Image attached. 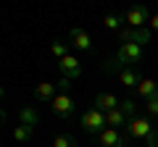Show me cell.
<instances>
[{
  "label": "cell",
  "mask_w": 158,
  "mask_h": 147,
  "mask_svg": "<svg viewBox=\"0 0 158 147\" xmlns=\"http://www.w3.org/2000/svg\"><path fill=\"white\" fill-rule=\"evenodd\" d=\"M156 129H158V126L150 121V116H135V118L127 124V129H124V131L129 134V139H142V142H145Z\"/></svg>",
  "instance_id": "1"
},
{
  "label": "cell",
  "mask_w": 158,
  "mask_h": 147,
  "mask_svg": "<svg viewBox=\"0 0 158 147\" xmlns=\"http://www.w3.org/2000/svg\"><path fill=\"white\" fill-rule=\"evenodd\" d=\"M79 126L87 134H100L106 129V113H100L98 108H87L85 113H82V118H79Z\"/></svg>",
  "instance_id": "2"
},
{
  "label": "cell",
  "mask_w": 158,
  "mask_h": 147,
  "mask_svg": "<svg viewBox=\"0 0 158 147\" xmlns=\"http://www.w3.org/2000/svg\"><path fill=\"white\" fill-rule=\"evenodd\" d=\"M50 110H53V116H58V118L69 121L74 113H77V102H74L71 95H66V92H58L56 100L50 102Z\"/></svg>",
  "instance_id": "3"
},
{
  "label": "cell",
  "mask_w": 158,
  "mask_h": 147,
  "mask_svg": "<svg viewBox=\"0 0 158 147\" xmlns=\"http://www.w3.org/2000/svg\"><path fill=\"white\" fill-rule=\"evenodd\" d=\"M98 142H100V147H129V134L121 129H111V126H106V129L98 134Z\"/></svg>",
  "instance_id": "4"
},
{
  "label": "cell",
  "mask_w": 158,
  "mask_h": 147,
  "mask_svg": "<svg viewBox=\"0 0 158 147\" xmlns=\"http://www.w3.org/2000/svg\"><path fill=\"white\" fill-rule=\"evenodd\" d=\"M69 42H71L79 53H85V55H95V42H92V37L85 32V29L74 26L71 32H69Z\"/></svg>",
  "instance_id": "5"
},
{
  "label": "cell",
  "mask_w": 158,
  "mask_h": 147,
  "mask_svg": "<svg viewBox=\"0 0 158 147\" xmlns=\"http://www.w3.org/2000/svg\"><path fill=\"white\" fill-rule=\"evenodd\" d=\"M116 58L124 63L127 68H137V63H142V47L137 45V42H127V45L118 47Z\"/></svg>",
  "instance_id": "6"
},
{
  "label": "cell",
  "mask_w": 158,
  "mask_h": 147,
  "mask_svg": "<svg viewBox=\"0 0 158 147\" xmlns=\"http://www.w3.org/2000/svg\"><path fill=\"white\" fill-rule=\"evenodd\" d=\"M124 21H127V26H132V29H142V26H148L150 24V13H148V8L145 6H129L124 11Z\"/></svg>",
  "instance_id": "7"
},
{
  "label": "cell",
  "mask_w": 158,
  "mask_h": 147,
  "mask_svg": "<svg viewBox=\"0 0 158 147\" xmlns=\"http://www.w3.org/2000/svg\"><path fill=\"white\" fill-rule=\"evenodd\" d=\"M58 71H61V76L63 79H79V76H82V63H79V58L77 55H71V53H69L66 58H61V61H58Z\"/></svg>",
  "instance_id": "8"
},
{
  "label": "cell",
  "mask_w": 158,
  "mask_h": 147,
  "mask_svg": "<svg viewBox=\"0 0 158 147\" xmlns=\"http://www.w3.org/2000/svg\"><path fill=\"white\" fill-rule=\"evenodd\" d=\"M118 105H121V100H118L113 92H100V95L95 97V108L100 110V113H111V110H116Z\"/></svg>",
  "instance_id": "9"
},
{
  "label": "cell",
  "mask_w": 158,
  "mask_h": 147,
  "mask_svg": "<svg viewBox=\"0 0 158 147\" xmlns=\"http://www.w3.org/2000/svg\"><path fill=\"white\" fill-rule=\"evenodd\" d=\"M58 95V84H53V81H40L37 87H34V97H37V102H53Z\"/></svg>",
  "instance_id": "10"
},
{
  "label": "cell",
  "mask_w": 158,
  "mask_h": 147,
  "mask_svg": "<svg viewBox=\"0 0 158 147\" xmlns=\"http://www.w3.org/2000/svg\"><path fill=\"white\" fill-rule=\"evenodd\" d=\"M19 124H24V126H29V129H34V126L40 124V113L34 110L32 105H21V108H19Z\"/></svg>",
  "instance_id": "11"
},
{
  "label": "cell",
  "mask_w": 158,
  "mask_h": 147,
  "mask_svg": "<svg viewBox=\"0 0 158 147\" xmlns=\"http://www.w3.org/2000/svg\"><path fill=\"white\" fill-rule=\"evenodd\" d=\"M127 124H129V116L121 110V108H116V110H111V113H106V126H111V129H127Z\"/></svg>",
  "instance_id": "12"
},
{
  "label": "cell",
  "mask_w": 158,
  "mask_h": 147,
  "mask_svg": "<svg viewBox=\"0 0 158 147\" xmlns=\"http://www.w3.org/2000/svg\"><path fill=\"white\" fill-rule=\"evenodd\" d=\"M103 26L108 29V32H121V29L127 26V21H124V13H106L103 16Z\"/></svg>",
  "instance_id": "13"
},
{
  "label": "cell",
  "mask_w": 158,
  "mask_h": 147,
  "mask_svg": "<svg viewBox=\"0 0 158 147\" xmlns=\"http://www.w3.org/2000/svg\"><path fill=\"white\" fill-rule=\"evenodd\" d=\"M137 95H140L142 100H150V97H156V95H158V81H156V79H148V76H145V79L137 84Z\"/></svg>",
  "instance_id": "14"
},
{
  "label": "cell",
  "mask_w": 158,
  "mask_h": 147,
  "mask_svg": "<svg viewBox=\"0 0 158 147\" xmlns=\"http://www.w3.org/2000/svg\"><path fill=\"white\" fill-rule=\"evenodd\" d=\"M118 81H121V87H135L137 89V84H140L142 81V76H140V71H137V68H124V71L118 74Z\"/></svg>",
  "instance_id": "15"
},
{
  "label": "cell",
  "mask_w": 158,
  "mask_h": 147,
  "mask_svg": "<svg viewBox=\"0 0 158 147\" xmlns=\"http://www.w3.org/2000/svg\"><path fill=\"white\" fill-rule=\"evenodd\" d=\"M32 131H34V129H29V126L19 124V126H13L11 137H13V142H19V145H27V142L32 139Z\"/></svg>",
  "instance_id": "16"
},
{
  "label": "cell",
  "mask_w": 158,
  "mask_h": 147,
  "mask_svg": "<svg viewBox=\"0 0 158 147\" xmlns=\"http://www.w3.org/2000/svg\"><path fill=\"white\" fill-rule=\"evenodd\" d=\"M135 42L140 47H145V45H150L153 42V29L150 26H142V29H135Z\"/></svg>",
  "instance_id": "17"
},
{
  "label": "cell",
  "mask_w": 158,
  "mask_h": 147,
  "mask_svg": "<svg viewBox=\"0 0 158 147\" xmlns=\"http://www.w3.org/2000/svg\"><path fill=\"white\" fill-rule=\"evenodd\" d=\"M53 147H77V139H74L71 134H56V139H53Z\"/></svg>",
  "instance_id": "18"
},
{
  "label": "cell",
  "mask_w": 158,
  "mask_h": 147,
  "mask_svg": "<svg viewBox=\"0 0 158 147\" xmlns=\"http://www.w3.org/2000/svg\"><path fill=\"white\" fill-rule=\"evenodd\" d=\"M50 53H53V55L58 58V61H61V58H66V55H69V47H66V42L56 40V42L50 45Z\"/></svg>",
  "instance_id": "19"
},
{
  "label": "cell",
  "mask_w": 158,
  "mask_h": 147,
  "mask_svg": "<svg viewBox=\"0 0 158 147\" xmlns=\"http://www.w3.org/2000/svg\"><path fill=\"white\" fill-rule=\"evenodd\" d=\"M116 40L121 42V45H127V42H135V29H132V26H124L121 32L116 34Z\"/></svg>",
  "instance_id": "20"
},
{
  "label": "cell",
  "mask_w": 158,
  "mask_h": 147,
  "mask_svg": "<svg viewBox=\"0 0 158 147\" xmlns=\"http://www.w3.org/2000/svg\"><path fill=\"white\" fill-rule=\"evenodd\" d=\"M118 108H121V110H124V113L129 116V121L135 118V110H137V105H135V100H132V97H124V100H121V105H118Z\"/></svg>",
  "instance_id": "21"
},
{
  "label": "cell",
  "mask_w": 158,
  "mask_h": 147,
  "mask_svg": "<svg viewBox=\"0 0 158 147\" xmlns=\"http://www.w3.org/2000/svg\"><path fill=\"white\" fill-rule=\"evenodd\" d=\"M145 113L150 118H158V95L150 97V100H145Z\"/></svg>",
  "instance_id": "22"
},
{
  "label": "cell",
  "mask_w": 158,
  "mask_h": 147,
  "mask_svg": "<svg viewBox=\"0 0 158 147\" xmlns=\"http://www.w3.org/2000/svg\"><path fill=\"white\" fill-rule=\"evenodd\" d=\"M145 147H158V129H156V131H153V134L145 139Z\"/></svg>",
  "instance_id": "23"
},
{
  "label": "cell",
  "mask_w": 158,
  "mask_h": 147,
  "mask_svg": "<svg viewBox=\"0 0 158 147\" xmlns=\"http://www.w3.org/2000/svg\"><path fill=\"white\" fill-rule=\"evenodd\" d=\"M69 87H71V79H63V76H61V81H58V92H66V95H69Z\"/></svg>",
  "instance_id": "24"
},
{
  "label": "cell",
  "mask_w": 158,
  "mask_h": 147,
  "mask_svg": "<svg viewBox=\"0 0 158 147\" xmlns=\"http://www.w3.org/2000/svg\"><path fill=\"white\" fill-rule=\"evenodd\" d=\"M148 26L153 29V34H158V13H156V16H150V24H148Z\"/></svg>",
  "instance_id": "25"
}]
</instances>
